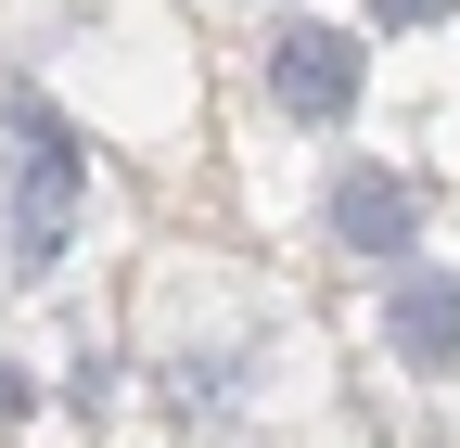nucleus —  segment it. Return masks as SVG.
I'll list each match as a JSON object with an SVG mask.
<instances>
[{"mask_svg": "<svg viewBox=\"0 0 460 448\" xmlns=\"http://www.w3.org/2000/svg\"><path fill=\"white\" fill-rule=\"evenodd\" d=\"M320 231H332V256H358V269H410L422 256V193L396 180V166H371V154H345L332 180H320Z\"/></svg>", "mask_w": 460, "mask_h": 448, "instance_id": "nucleus-2", "label": "nucleus"}, {"mask_svg": "<svg viewBox=\"0 0 460 448\" xmlns=\"http://www.w3.org/2000/svg\"><path fill=\"white\" fill-rule=\"evenodd\" d=\"M460 0H371V26H447Z\"/></svg>", "mask_w": 460, "mask_h": 448, "instance_id": "nucleus-5", "label": "nucleus"}, {"mask_svg": "<svg viewBox=\"0 0 460 448\" xmlns=\"http://www.w3.org/2000/svg\"><path fill=\"white\" fill-rule=\"evenodd\" d=\"M384 346L410 359V372H460V269H396L384 282Z\"/></svg>", "mask_w": 460, "mask_h": 448, "instance_id": "nucleus-4", "label": "nucleus"}, {"mask_svg": "<svg viewBox=\"0 0 460 448\" xmlns=\"http://www.w3.org/2000/svg\"><path fill=\"white\" fill-rule=\"evenodd\" d=\"M77 205H90V154L65 141V116L39 90H0V269L39 282L77 244Z\"/></svg>", "mask_w": 460, "mask_h": 448, "instance_id": "nucleus-1", "label": "nucleus"}, {"mask_svg": "<svg viewBox=\"0 0 460 448\" xmlns=\"http://www.w3.org/2000/svg\"><path fill=\"white\" fill-rule=\"evenodd\" d=\"M26 410H39V398H26V372H13V346H0V435H13Z\"/></svg>", "mask_w": 460, "mask_h": 448, "instance_id": "nucleus-6", "label": "nucleus"}, {"mask_svg": "<svg viewBox=\"0 0 460 448\" xmlns=\"http://www.w3.org/2000/svg\"><path fill=\"white\" fill-rule=\"evenodd\" d=\"M256 77H269V103H281L295 129H345V116H358V90H371V51L345 39V26H307V13H295V26L269 39Z\"/></svg>", "mask_w": 460, "mask_h": 448, "instance_id": "nucleus-3", "label": "nucleus"}]
</instances>
